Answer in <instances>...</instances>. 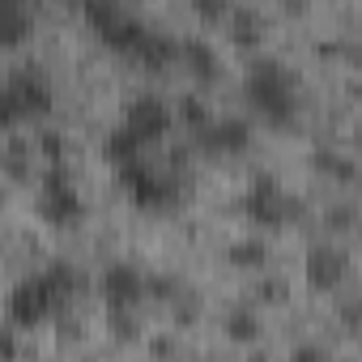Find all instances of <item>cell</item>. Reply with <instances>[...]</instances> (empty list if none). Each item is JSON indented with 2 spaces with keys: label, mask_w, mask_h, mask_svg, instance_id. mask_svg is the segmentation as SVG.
<instances>
[{
  "label": "cell",
  "mask_w": 362,
  "mask_h": 362,
  "mask_svg": "<svg viewBox=\"0 0 362 362\" xmlns=\"http://www.w3.org/2000/svg\"><path fill=\"white\" fill-rule=\"evenodd\" d=\"M192 13L205 26H226L230 13H235V0H192Z\"/></svg>",
  "instance_id": "17"
},
{
  "label": "cell",
  "mask_w": 362,
  "mask_h": 362,
  "mask_svg": "<svg viewBox=\"0 0 362 362\" xmlns=\"http://www.w3.org/2000/svg\"><path fill=\"white\" fill-rule=\"evenodd\" d=\"M73 290H77V273L69 264H47L43 273H30L26 281L13 286V294H9V320L18 328H35V324L52 320L56 311H64L69 298H73Z\"/></svg>",
  "instance_id": "1"
},
{
  "label": "cell",
  "mask_w": 362,
  "mask_h": 362,
  "mask_svg": "<svg viewBox=\"0 0 362 362\" xmlns=\"http://www.w3.org/2000/svg\"><path fill=\"white\" fill-rule=\"evenodd\" d=\"M39 218L47 222V226H77L81 222V214H86V205H81V192L73 188V179L60 170V166H47L43 170V179H39Z\"/></svg>",
  "instance_id": "5"
},
{
  "label": "cell",
  "mask_w": 362,
  "mask_h": 362,
  "mask_svg": "<svg viewBox=\"0 0 362 362\" xmlns=\"http://www.w3.org/2000/svg\"><path fill=\"white\" fill-rule=\"evenodd\" d=\"M226 260H230L235 269H260V264L269 260V247H264V239H239V243H230Z\"/></svg>",
  "instance_id": "16"
},
{
  "label": "cell",
  "mask_w": 362,
  "mask_h": 362,
  "mask_svg": "<svg viewBox=\"0 0 362 362\" xmlns=\"http://www.w3.org/2000/svg\"><path fill=\"white\" fill-rule=\"evenodd\" d=\"M303 277H307V286L320 290V294L341 290V281L349 277V256H345L341 247H332V243H320V247L307 252V260H303Z\"/></svg>",
  "instance_id": "9"
},
{
  "label": "cell",
  "mask_w": 362,
  "mask_h": 362,
  "mask_svg": "<svg viewBox=\"0 0 362 362\" xmlns=\"http://www.w3.org/2000/svg\"><path fill=\"white\" fill-rule=\"evenodd\" d=\"M315 166H320L324 175H332V179H354V162H345V158H337V153H328V149L315 153Z\"/></svg>",
  "instance_id": "19"
},
{
  "label": "cell",
  "mask_w": 362,
  "mask_h": 362,
  "mask_svg": "<svg viewBox=\"0 0 362 362\" xmlns=\"http://www.w3.org/2000/svg\"><path fill=\"white\" fill-rule=\"evenodd\" d=\"M179 64H184L197 81H214L218 77V52L201 39H179Z\"/></svg>",
  "instance_id": "12"
},
{
  "label": "cell",
  "mask_w": 362,
  "mask_h": 362,
  "mask_svg": "<svg viewBox=\"0 0 362 362\" xmlns=\"http://www.w3.org/2000/svg\"><path fill=\"white\" fill-rule=\"evenodd\" d=\"M98 294H103V303H107V311H136L141 303H145V294H149V277L136 269V264H128V260H115V264H107L103 269V277H98Z\"/></svg>",
  "instance_id": "7"
},
{
  "label": "cell",
  "mask_w": 362,
  "mask_h": 362,
  "mask_svg": "<svg viewBox=\"0 0 362 362\" xmlns=\"http://www.w3.org/2000/svg\"><path fill=\"white\" fill-rule=\"evenodd\" d=\"M256 332H260V324H256L247 311L226 315V337H230V341H256Z\"/></svg>",
  "instance_id": "18"
},
{
  "label": "cell",
  "mask_w": 362,
  "mask_h": 362,
  "mask_svg": "<svg viewBox=\"0 0 362 362\" xmlns=\"http://www.w3.org/2000/svg\"><path fill=\"white\" fill-rule=\"evenodd\" d=\"M52 107H56V94H52L47 77L35 69L13 73L5 81V90H0V124L5 128H18L22 119H43V115H52Z\"/></svg>",
  "instance_id": "3"
},
{
  "label": "cell",
  "mask_w": 362,
  "mask_h": 362,
  "mask_svg": "<svg viewBox=\"0 0 362 362\" xmlns=\"http://www.w3.org/2000/svg\"><path fill=\"white\" fill-rule=\"evenodd\" d=\"M298 214V201L277 184L273 175H256L247 192H243V218L256 222L260 230H281L290 218Z\"/></svg>",
  "instance_id": "4"
},
{
  "label": "cell",
  "mask_w": 362,
  "mask_h": 362,
  "mask_svg": "<svg viewBox=\"0 0 362 362\" xmlns=\"http://www.w3.org/2000/svg\"><path fill=\"white\" fill-rule=\"evenodd\" d=\"M119 124H128L145 145H158L170 132V124H175V107H166L158 94H141V98H132L124 107V119Z\"/></svg>",
  "instance_id": "8"
},
{
  "label": "cell",
  "mask_w": 362,
  "mask_h": 362,
  "mask_svg": "<svg viewBox=\"0 0 362 362\" xmlns=\"http://www.w3.org/2000/svg\"><path fill=\"white\" fill-rule=\"evenodd\" d=\"M243 98L247 107L269 119L273 128H290L298 119V81L286 64L277 60H256L243 77Z\"/></svg>",
  "instance_id": "2"
},
{
  "label": "cell",
  "mask_w": 362,
  "mask_h": 362,
  "mask_svg": "<svg viewBox=\"0 0 362 362\" xmlns=\"http://www.w3.org/2000/svg\"><path fill=\"white\" fill-rule=\"evenodd\" d=\"M115 175H119L124 197H128L136 209H166L170 197H175V184H170L162 170H153L145 158H128V162H119Z\"/></svg>",
  "instance_id": "6"
},
{
  "label": "cell",
  "mask_w": 362,
  "mask_h": 362,
  "mask_svg": "<svg viewBox=\"0 0 362 362\" xmlns=\"http://www.w3.org/2000/svg\"><path fill=\"white\" fill-rule=\"evenodd\" d=\"M197 145L205 153H243L252 145V128H247V119L214 115L205 128H197Z\"/></svg>",
  "instance_id": "10"
},
{
  "label": "cell",
  "mask_w": 362,
  "mask_h": 362,
  "mask_svg": "<svg viewBox=\"0 0 362 362\" xmlns=\"http://www.w3.org/2000/svg\"><path fill=\"white\" fill-rule=\"evenodd\" d=\"M132 60H136L141 69H149V73H162V69L179 64V39L149 30V35L141 39V47H136V56H132Z\"/></svg>",
  "instance_id": "11"
},
{
  "label": "cell",
  "mask_w": 362,
  "mask_h": 362,
  "mask_svg": "<svg viewBox=\"0 0 362 362\" xmlns=\"http://www.w3.org/2000/svg\"><path fill=\"white\" fill-rule=\"evenodd\" d=\"M175 119H179V124H188V128L197 132V128H205V124L214 119V111H209V103H205L201 94H184V98L175 103Z\"/></svg>",
  "instance_id": "15"
},
{
  "label": "cell",
  "mask_w": 362,
  "mask_h": 362,
  "mask_svg": "<svg viewBox=\"0 0 362 362\" xmlns=\"http://www.w3.org/2000/svg\"><path fill=\"white\" fill-rule=\"evenodd\" d=\"M226 30H230V39H235L239 52H256V47L264 43V30H269V26H264V18H260L256 9H239V5H235Z\"/></svg>",
  "instance_id": "13"
},
{
  "label": "cell",
  "mask_w": 362,
  "mask_h": 362,
  "mask_svg": "<svg viewBox=\"0 0 362 362\" xmlns=\"http://www.w3.org/2000/svg\"><path fill=\"white\" fill-rule=\"evenodd\" d=\"M141 149H145V141H141L128 124H115V128L107 132V141H103V153L111 158V166H119V162H128V158H141Z\"/></svg>",
  "instance_id": "14"
}]
</instances>
